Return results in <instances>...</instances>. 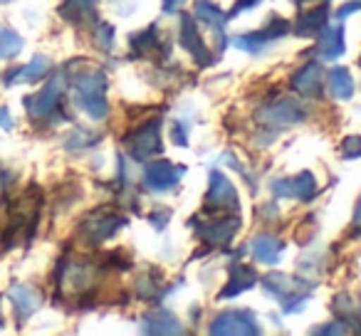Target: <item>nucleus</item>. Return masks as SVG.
<instances>
[{"mask_svg": "<svg viewBox=\"0 0 361 336\" xmlns=\"http://www.w3.org/2000/svg\"><path fill=\"white\" fill-rule=\"evenodd\" d=\"M169 216L171 213L169 211H161V213H154V216H151V223H154L156 228H164V223L169 220Z\"/></svg>", "mask_w": 361, "mask_h": 336, "instance_id": "nucleus-34", "label": "nucleus"}, {"mask_svg": "<svg viewBox=\"0 0 361 336\" xmlns=\"http://www.w3.org/2000/svg\"><path fill=\"white\" fill-rule=\"evenodd\" d=\"M97 270L94 262H87V260H70V262H62L60 267V292L70 297H82L87 294L90 290H94L97 285Z\"/></svg>", "mask_w": 361, "mask_h": 336, "instance_id": "nucleus-2", "label": "nucleus"}, {"mask_svg": "<svg viewBox=\"0 0 361 336\" xmlns=\"http://www.w3.org/2000/svg\"><path fill=\"white\" fill-rule=\"evenodd\" d=\"M131 47L136 50V55H151L156 47H164V42L159 40V32H156V25H149L146 30L136 32L131 37Z\"/></svg>", "mask_w": 361, "mask_h": 336, "instance_id": "nucleus-26", "label": "nucleus"}, {"mask_svg": "<svg viewBox=\"0 0 361 336\" xmlns=\"http://www.w3.org/2000/svg\"><path fill=\"white\" fill-rule=\"evenodd\" d=\"M62 92H65V75H57L55 80L47 82V87H42L37 94L27 97L25 99L27 114H30L32 119H45V116H50L52 111L57 109V104H60Z\"/></svg>", "mask_w": 361, "mask_h": 336, "instance_id": "nucleus-6", "label": "nucleus"}, {"mask_svg": "<svg viewBox=\"0 0 361 336\" xmlns=\"http://www.w3.org/2000/svg\"><path fill=\"white\" fill-rule=\"evenodd\" d=\"M3 188H6V173L0 171V191H3Z\"/></svg>", "mask_w": 361, "mask_h": 336, "instance_id": "nucleus-37", "label": "nucleus"}, {"mask_svg": "<svg viewBox=\"0 0 361 336\" xmlns=\"http://www.w3.org/2000/svg\"><path fill=\"white\" fill-rule=\"evenodd\" d=\"M126 223L124 216H116L111 211H94L82 220L80 232L87 242L97 245V242H104L106 237H111L121 225Z\"/></svg>", "mask_w": 361, "mask_h": 336, "instance_id": "nucleus-3", "label": "nucleus"}, {"mask_svg": "<svg viewBox=\"0 0 361 336\" xmlns=\"http://www.w3.org/2000/svg\"><path fill=\"white\" fill-rule=\"evenodd\" d=\"M180 42H183V47L188 50V55H191L198 65H203V67L211 65V55H208L206 45H203L201 32H198L196 23H193L188 15H183V20H180Z\"/></svg>", "mask_w": 361, "mask_h": 336, "instance_id": "nucleus-14", "label": "nucleus"}, {"mask_svg": "<svg viewBox=\"0 0 361 336\" xmlns=\"http://www.w3.org/2000/svg\"><path fill=\"white\" fill-rule=\"evenodd\" d=\"M255 282H257V275H255V270H252V267L233 265L226 290L221 292V299H223V297H235V294H240V292L250 290V287L255 285Z\"/></svg>", "mask_w": 361, "mask_h": 336, "instance_id": "nucleus-19", "label": "nucleus"}, {"mask_svg": "<svg viewBox=\"0 0 361 336\" xmlns=\"http://www.w3.org/2000/svg\"><path fill=\"white\" fill-rule=\"evenodd\" d=\"M183 3H186V0H164V11L166 13H173V11H178Z\"/></svg>", "mask_w": 361, "mask_h": 336, "instance_id": "nucleus-35", "label": "nucleus"}, {"mask_svg": "<svg viewBox=\"0 0 361 336\" xmlns=\"http://www.w3.org/2000/svg\"><path fill=\"white\" fill-rule=\"evenodd\" d=\"M341 156L344 158H359L361 156V136H346L341 141Z\"/></svg>", "mask_w": 361, "mask_h": 336, "instance_id": "nucleus-29", "label": "nucleus"}, {"mask_svg": "<svg viewBox=\"0 0 361 336\" xmlns=\"http://www.w3.org/2000/svg\"><path fill=\"white\" fill-rule=\"evenodd\" d=\"M144 331H149V334H178L180 326L166 311H154L144 319Z\"/></svg>", "mask_w": 361, "mask_h": 336, "instance_id": "nucleus-25", "label": "nucleus"}, {"mask_svg": "<svg viewBox=\"0 0 361 336\" xmlns=\"http://www.w3.org/2000/svg\"><path fill=\"white\" fill-rule=\"evenodd\" d=\"M180 173H183V168H178V166L169 163V161H156V163L146 166L144 186L149 191H169L180 181Z\"/></svg>", "mask_w": 361, "mask_h": 336, "instance_id": "nucleus-9", "label": "nucleus"}, {"mask_svg": "<svg viewBox=\"0 0 361 336\" xmlns=\"http://www.w3.org/2000/svg\"><path fill=\"white\" fill-rule=\"evenodd\" d=\"M326 15H329L326 6L312 8V11H307L305 15L300 18V23H297V32H300V35H314V32H319L322 27L326 25Z\"/></svg>", "mask_w": 361, "mask_h": 336, "instance_id": "nucleus-24", "label": "nucleus"}, {"mask_svg": "<svg viewBox=\"0 0 361 336\" xmlns=\"http://www.w3.org/2000/svg\"><path fill=\"white\" fill-rule=\"evenodd\" d=\"M341 52H344V27H326L319 40V55L324 60H336Z\"/></svg>", "mask_w": 361, "mask_h": 336, "instance_id": "nucleus-22", "label": "nucleus"}, {"mask_svg": "<svg viewBox=\"0 0 361 336\" xmlns=\"http://www.w3.org/2000/svg\"><path fill=\"white\" fill-rule=\"evenodd\" d=\"M260 0H238L235 3V11H233V15H238V13H243V11H250L252 6H257Z\"/></svg>", "mask_w": 361, "mask_h": 336, "instance_id": "nucleus-33", "label": "nucleus"}, {"mask_svg": "<svg viewBox=\"0 0 361 336\" xmlns=\"http://www.w3.org/2000/svg\"><path fill=\"white\" fill-rule=\"evenodd\" d=\"M94 42L99 50H111V42H114V27L111 25H99L94 30Z\"/></svg>", "mask_w": 361, "mask_h": 336, "instance_id": "nucleus-28", "label": "nucleus"}, {"mask_svg": "<svg viewBox=\"0 0 361 336\" xmlns=\"http://www.w3.org/2000/svg\"><path fill=\"white\" fill-rule=\"evenodd\" d=\"M180 126H183V124H173V131H171V139H173L178 146H186L188 134H183V131H180Z\"/></svg>", "mask_w": 361, "mask_h": 336, "instance_id": "nucleus-31", "label": "nucleus"}, {"mask_svg": "<svg viewBox=\"0 0 361 336\" xmlns=\"http://www.w3.org/2000/svg\"><path fill=\"white\" fill-rule=\"evenodd\" d=\"M282 240H277L275 235H257L255 240L250 242V252L257 262H267V265H275L280 260L282 252Z\"/></svg>", "mask_w": 361, "mask_h": 336, "instance_id": "nucleus-20", "label": "nucleus"}, {"mask_svg": "<svg viewBox=\"0 0 361 336\" xmlns=\"http://www.w3.org/2000/svg\"><path fill=\"white\" fill-rule=\"evenodd\" d=\"M3 3H8V0H0V6H3Z\"/></svg>", "mask_w": 361, "mask_h": 336, "instance_id": "nucleus-38", "label": "nucleus"}, {"mask_svg": "<svg viewBox=\"0 0 361 336\" xmlns=\"http://www.w3.org/2000/svg\"><path fill=\"white\" fill-rule=\"evenodd\" d=\"M8 297H11L13 306H16L18 324H25V321L42 306V292L35 290V287L13 285L11 290H8Z\"/></svg>", "mask_w": 361, "mask_h": 336, "instance_id": "nucleus-10", "label": "nucleus"}, {"mask_svg": "<svg viewBox=\"0 0 361 336\" xmlns=\"http://www.w3.org/2000/svg\"><path fill=\"white\" fill-rule=\"evenodd\" d=\"M287 27H290V25H287V20H282V18H275V20H272L270 25L265 27V30L235 37V45L243 47V50H247V52H260L262 47L267 45V42H272V40H277V37L287 35Z\"/></svg>", "mask_w": 361, "mask_h": 336, "instance_id": "nucleus-13", "label": "nucleus"}, {"mask_svg": "<svg viewBox=\"0 0 361 336\" xmlns=\"http://www.w3.org/2000/svg\"><path fill=\"white\" fill-rule=\"evenodd\" d=\"M60 15L72 25H92L97 20V0H62Z\"/></svg>", "mask_w": 361, "mask_h": 336, "instance_id": "nucleus-15", "label": "nucleus"}, {"mask_svg": "<svg viewBox=\"0 0 361 336\" xmlns=\"http://www.w3.org/2000/svg\"><path fill=\"white\" fill-rule=\"evenodd\" d=\"M262 285H265V290L270 292V294L280 297L282 301V309L285 311H300L302 306H305L307 297L300 294L302 287L300 282L295 280V277H287V275H267L265 280H262Z\"/></svg>", "mask_w": 361, "mask_h": 336, "instance_id": "nucleus-5", "label": "nucleus"}, {"mask_svg": "<svg viewBox=\"0 0 361 336\" xmlns=\"http://www.w3.org/2000/svg\"><path fill=\"white\" fill-rule=\"evenodd\" d=\"M257 321L250 311H226L216 316L211 324V334H257Z\"/></svg>", "mask_w": 361, "mask_h": 336, "instance_id": "nucleus-8", "label": "nucleus"}, {"mask_svg": "<svg viewBox=\"0 0 361 336\" xmlns=\"http://www.w3.org/2000/svg\"><path fill=\"white\" fill-rule=\"evenodd\" d=\"M50 67H52V62L47 60V57L35 55L25 67H16V70L8 72V75H6V85H13L16 80L18 82H37V80H42L47 72H50Z\"/></svg>", "mask_w": 361, "mask_h": 336, "instance_id": "nucleus-17", "label": "nucleus"}, {"mask_svg": "<svg viewBox=\"0 0 361 336\" xmlns=\"http://www.w3.org/2000/svg\"><path fill=\"white\" fill-rule=\"evenodd\" d=\"M292 89L305 97H319L322 94V67L317 62L305 65L295 77H292Z\"/></svg>", "mask_w": 361, "mask_h": 336, "instance_id": "nucleus-16", "label": "nucleus"}, {"mask_svg": "<svg viewBox=\"0 0 361 336\" xmlns=\"http://www.w3.org/2000/svg\"><path fill=\"white\" fill-rule=\"evenodd\" d=\"M305 116L307 114L300 109V104L292 99H280L260 111V119L270 126H292V124H297V121L305 119Z\"/></svg>", "mask_w": 361, "mask_h": 336, "instance_id": "nucleus-12", "label": "nucleus"}, {"mask_svg": "<svg viewBox=\"0 0 361 336\" xmlns=\"http://www.w3.org/2000/svg\"><path fill=\"white\" fill-rule=\"evenodd\" d=\"M126 151L134 156L136 161H146L161 151V134H159V121H149V124L134 129L124 139Z\"/></svg>", "mask_w": 361, "mask_h": 336, "instance_id": "nucleus-4", "label": "nucleus"}, {"mask_svg": "<svg viewBox=\"0 0 361 336\" xmlns=\"http://www.w3.org/2000/svg\"><path fill=\"white\" fill-rule=\"evenodd\" d=\"M75 94L77 104L87 111L94 121L104 119L109 106H106V75L102 70H82L75 77Z\"/></svg>", "mask_w": 361, "mask_h": 336, "instance_id": "nucleus-1", "label": "nucleus"}, {"mask_svg": "<svg viewBox=\"0 0 361 336\" xmlns=\"http://www.w3.org/2000/svg\"><path fill=\"white\" fill-rule=\"evenodd\" d=\"M317 191V183H314V176L310 171L305 173H297L292 178H282V181H275L272 183V193L280 198H297V201H307L312 198Z\"/></svg>", "mask_w": 361, "mask_h": 336, "instance_id": "nucleus-11", "label": "nucleus"}, {"mask_svg": "<svg viewBox=\"0 0 361 336\" xmlns=\"http://www.w3.org/2000/svg\"><path fill=\"white\" fill-rule=\"evenodd\" d=\"M326 82H329V92L336 99H349L354 94V82H351L349 70H344V67H334L326 75Z\"/></svg>", "mask_w": 361, "mask_h": 336, "instance_id": "nucleus-23", "label": "nucleus"}, {"mask_svg": "<svg viewBox=\"0 0 361 336\" xmlns=\"http://www.w3.org/2000/svg\"><path fill=\"white\" fill-rule=\"evenodd\" d=\"M196 18L206 23V27H211L213 32L218 35V42L221 47L226 45L223 40V25H226V13L221 11L218 6H213L211 0H196Z\"/></svg>", "mask_w": 361, "mask_h": 336, "instance_id": "nucleus-18", "label": "nucleus"}, {"mask_svg": "<svg viewBox=\"0 0 361 336\" xmlns=\"http://www.w3.org/2000/svg\"><path fill=\"white\" fill-rule=\"evenodd\" d=\"M0 129H13V116L6 106H0Z\"/></svg>", "mask_w": 361, "mask_h": 336, "instance_id": "nucleus-32", "label": "nucleus"}, {"mask_svg": "<svg viewBox=\"0 0 361 336\" xmlns=\"http://www.w3.org/2000/svg\"><path fill=\"white\" fill-rule=\"evenodd\" d=\"M356 11H361V0H351V3H346V6H341V11L336 13V18H349L351 13H356Z\"/></svg>", "mask_w": 361, "mask_h": 336, "instance_id": "nucleus-30", "label": "nucleus"}, {"mask_svg": "<svg viewBox=\"0 0 361 336\" xmlns=\"http://www.w3.org/2000/svg\"><path fill=\"white\" fill-rule=\"evenodd\" d=\"M23 50V37L11 27L0 25V60H13L16 55H20Z\"/></svg>", "mask_w": 361, "mask_h": 336, "instance_id": "nucleus-27", "label": "nucleus"}, {"mask_svg": "<svg viewBox=\"0 0 361 336\" xmlns=\"http://www.w3.org/2000/svg\"><path fill=\"white\" fill-rule=\"evenodd\" d=\"M206 208L208 211H223V213L235 211L238 208L235 188H233V183L218 171L211 173V186H208V193H206Z\"/></svg>", "mask_w": 361, "mask_h": 336, "instance_id": "nucleus-7", "label": "nucleus"}, {"mask_svg": "<svg viewBox=\"0 0 361 336\" xmlns=\"http://www.w3.org/2000/svg\"><path fill=\"white\" fill-rule=\"evenodd\" d=\"M238 228H240L238 218H223V220H218V223H211L201 235H203V240H208L211 245H226V242L233 240Z\"/></svg>", "mask_w": 361, "mask_h": 336, "instance_id": "nucleus-21", "label": "nucleus"}, {"mask_svg": "<svg viewBox=\"0 0 361 336\" xmlns=\"http://www.w3.org/2000/svg\"><path fill=\"white\" fill-rule=\"evenodd\" d=\"M354 225L361 230V201H359V206H356V213H354Z\"/></svg>", "mask_w": 361, "mask_h": 336, "instance_id": "nucleus-36", "label": "nucleus"}]
</instances>
